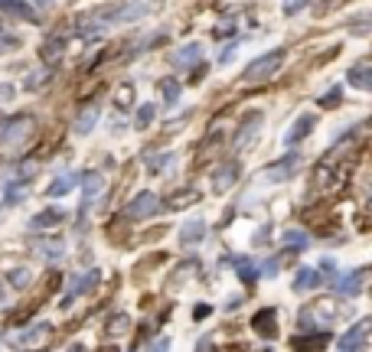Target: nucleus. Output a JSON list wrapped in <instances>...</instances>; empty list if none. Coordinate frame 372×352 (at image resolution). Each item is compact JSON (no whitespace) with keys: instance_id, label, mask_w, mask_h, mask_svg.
<instances>
[{"instance_id":"412c9836","label":"nucleus","mask_w":372,"mask_h":352,"mask_svg":"<svg viewBox=\"0 0 372 352\" xmlns=\"http://www.w3.org/2000/svg\"><path fill=\"white\" fill-rule=\"evenodd\" d=\"M46 333H49V323H39L36 330H26L24 336H20V342H36V340H43Z\"/></svg>"},{"instance_id":"423d86ee","label":"nucleus","mask_w":372,"mask_h":352,"mask_svg":"<svg viewBox=\"0 0 372 352\" xmlns=\"http://www.w3.org/2000/svg\"><path fill=\"white\" fill-rule=\"evenodd\" d=\"M95 281H98V271H92L89 274V281L85 277H72V284H69V290H66V297H62V307H69L72 300L82 294V290H92L95 287Z\"/></svg>"},{"instance_id":"f8f14e48","label":"nucleus","mask_w":372,"mask_h":352,"mask_svg":"<svg viewBox=\"0 0 372 352\" xmlns=\"http://www.w3.org/2000/svg\"><path fill=\"white\" fill-rule=\"evenodd\" d=\"M330 340L326 333H314V336H301V340H294V349L297 352H310V349H320L324 342Z\"/></svg>"},{"instance_id":"dca6fc26","label":"nucleus","mask_w":372,"mask_h":352,"mask_svg":"<svg viewBox=\"0 0 372 352\" xmlns=\"http://www.w3.org/2000/svg\"><path fill=\"white\" fill-rule=\"evenodd\" d=\"M72 183H75V176L72 173H66V176H59L56 183H53V189H49V196H66L72 189Z\"/></svg>"},{"instance_id":"f3484780","label":"nucleus","mask_w":372,"mask_h":352,"mask_svg":"<svg viewBox=\"0 0 372 352\" xmlns=\"http://www.w3.org/2000/svg\"><path fill=\"white\" fill-rule=\"evenodd\" d=\"M36 248L43 251L46 258H53V261H56V258H62V241H39Z\"/></svg>"},{"instance_id":"0eeeda50","label":"nucleus","mask_w":372,"mask_h":352,"mask_svg":"<svg viewBox=\"0 0 372 352\" xmlns=\"http://www.w3.org/2000/svg\"><path fill=\"white\" fill-rule=\"evenodd\" d=\"M203 235H206V222H203V219H193V222H186L183 232H180L183 245H199V241H203Z\"/></svg>"},{"instance_id":"aec40b11","label":"nucleus","mask_w":372,"mask_h":352,"mask_svg":"<svg viewBox=\"0 0 372 352\" xmlns=\"http://www.w3.org/2000/svg\"><path fill=\"white\" fill-rule=\"evenodd\" d=\"M196 199H199V193H176V196H174V199H170V203H167V205H170V209H183V205L196 203Z\"/></svg>"},{"instance_id":"f257e3e1","label":"nucleus","mask_w":372,"mask_h":352,"mask_svg":"<svg viewBox=\"0 0 372 352\" xmlns=\"http://www.w3.org/2000/svg\"><path fill=\"white\" fill-rule=\"evenodd\" d=\"M369 319H360L353 323V330L340 340V352H366V336H369Z\"/></svg>"},{"instance_id":"bb28decb","label":"nucleus","mask_w":372,"mask_h":352,"mask_svg":"<svg viewBox=\"0 0 372 352\" xmlns=\"http://www.w3.org/2000/svg\"><path fill=\"white\" fill-rule=\"evenodd\" d=\"M261 274L275 277V274H278V261H265V264H261Z\"/></svg>"},{"instance_id":"7c9ffc66","label":"nucleus","mask_w":372,"mask_h":352,"mask_svg":"<svg viewBox=\"0 0 372 352\" xmlns=\"http://www.w3.org/2000/svg\"><path fill=\"white\" fill-rule=\"evenodd\" d=\"M301 3H304V0H288V13H294V10H301Z\"/></svg>"},{"instance_id":"f03ea898","label":"nucleus","mask_w":372,"mask_h":352,"mask_svg":"<svg viewBox=\"0 0 372 352\" xmlns=\"http://www.w3.org/2000/svg\"><path fill=\"white\" fill-rule=\"evenodd\" d=\"M281 59H284V53H281V49H275V53L261 56L258 62H252V66L245 68V79H248V82H258V79H265V75H271V72L281 66Z\"/></svg>"},{"instance_id":"4be33fe9","label":"nucleus","mask_w":372,"mask_h":352,"mask_svg":"<svg viewBox=\"0 0 372 352\" xmlns=\"http://www.w3.org/2000/svg\"><path fill=\"white\" fill-rule=\"evenodd\" d=\"M349 79L356 82L360 89H366V79H369V66H356L353 72H349Z\"/></svg>"},{"instance_id":"39448f33","label":"nucleus","mask_w":372,"mask_h":352,"mask_svg":"<svg viewBox=\"0 0 372 352\" xmlns=\"http://www.w3.org/2000/svg\"><path fill=\"white\" fill-rule=\"evenodd\" d=\"M252 326H255L261 336H268V340H275L278 336V323H275V310H258L255 319H252Z\"/></svg>"},{"instance_id":"9d476101","label":"nucleus","mask_w":372,"mask_h":352,"mask_svg":"<svg viewBox=\"0 0 372 352\" xmlns=\"http://www.w3.org/2000/svg\"><path fill=\"white\" fill-rule=\"evenodd\" d=\"M317 281H320V271H314V268H301L297 277H294V290L301 294V290H307V287H314Z\"/></svg>"},{"instance_id":"2f4dec72","label":"nucleus","mask_w":372,"mask_h":352,"mask_svg":"<svg viewBox=\"0 0 372 352\" xmlns=\"http://www.w3.org/2000/svg\"><path fill=\"white\" fill-rule=\"evenodd\" d=\"M69 352H85V346H72V349Z\"/></svg>"},{"instance_id":"c756f323","label":"nucleus","mask_w":372,"mask_h":352,"mask_svg":"<svg viewBox=\"0 0 372 352\" xmlns=\"http://www.w3.org/2000/svg\"><path fill=\"white\" fill-rule=\"evenodd\" d=\"M128 330V317H118V323H115V330L111 333H124Z\"/></svg>"},{"instance_id":"20e7f679","label":"nucleus","mask_w":372,"mask_h":352,"mask_svg":"<svg viewBox=\"0 0 372 352\" xmlns=\"http://www.w3.org/2000/svg\"><path fill=\"white\" fill-rule=\"evenodd\" d=\"M366 277H369V271L366 268H356V271H349L343 281L337 284V290L343 297H360L362 294V284H366Z\"/></svg>"},{"instance_id":"7ed1b4c3","label":"nucleus","mask_w":372,"mask_h":352,"mask_svg":"<svg viewBox=\"0 0 372 352\" xmlns=\"http://www.w3.org/2000/svg\"><path fill=\"white\" fill-rule=\"evenodd\" d=\"M157 205H160V199H157L154 193H140L138 199L124 209V216H128V219H147V216H154V212H157Z\"/></svg>"},{"instance_id":"6e6552de","label":"nucleus","mask_w":372,"mask_h":352,"mask_svg":"<svg viewBox=\"0 0 372 352\" xmlns=\"http://www.w3.org/2000/svg\"><path fill=\"white\" fill-rule=\"evenodd\" d=\"M62 219H66V212H62V209H46V212H39L30 225H33V228H53V225H59Z\"/></svg>"},{"instance_id":"1a4fd4ad","label":"nucleus","mask_w":372,"mask_h":352,"mask_svg":"<svg viewBox=\"0 0 372 352\" xmlns=\"http://www.w3.org/2000/svg\"><path fill=\"white\" fill-rule=\"evenodd\" d=\"M82 193H85V203H92L95 196L102 193V186H105V180H102V173H85V180H82Z\"/></svg>"},{"instance_id":"c85d7f7f","label":"nucleus","mask_w":372,"mask_h":352,"mask_svg":"<svg viewBox=\"0 0 372 352\" xmlns=\"http://www.w3.org/2000/svg\"><path fill=\"white\" fill-rule=\"evenodd\" d=\"M92 121H95V114H85V118L79 121V131H89V127H92Z\"/></svg>"},{"instance_id":"9b49d317","label":"nucleus","mask_w":372,"mask_h":352,"mask_svg":"<svg viewBox=\"0 0 372 352\" xmlns=\"http://www.w3.org/2000/svg\"><path fill=\"white\" fill-rule=\"evenodd\" d=\"M310 245V239H307V232H301V228H291V232H284V248L291 251H304Z\"/></svg>"},{"instance_id":"5701e85b","label":"nucleus","mask_w":372,"mask_h":352,"mask_svg":"<svg viewBox=\"0 0 372 352\" xmlns=\"http://www.w3.org/2000/svg\"><path fill=\"white\" fill-rule=\"evenodd\" d=\"M151 118H154V108L147 104V108H140V114H138V127H147L151 124Z\"/></svg>"},{"instance_id":"b1692460","label":"nucleus","mask_w":372,"mask_h":352,"mask_svg":"<svg viewBox=\"0 0 372 352\" xmlns=\"http://www.w3.org/2000/svg\"><path fill=\"white\" fill-rule=\"evenodd\" d=\"M167 89H163V95H167V102H176V95H180V85L176 82H163Z\"/></svg>"},{"instance_id":"a878e982","label":"nucleus","mask_w":372,"mask_h":352,"mask_svg":"<svg viewBox=\"0 0 372 352\" xmlns=\"http://www.w3.org/2000/svg\"><path fill=\"white\" fill-rule=\"evenodd\" d=\"M118 104H121V108H128V104H131V89H128V85L118 91Z\"/></svg>"},{"instance_id":"ddd939ff","label":"nucleus","mask_w":372,"mask_h":352,"mask_svg":"<svg viewBox=\"0 0 372 352\" xmlns=\"http://www.w3.org/2000/svg\"><path fill=\"white\" fill-rule=\"evenodd\" d=\"M310 127H314V118L307 114V118H301V121H297V124H294L291 131H288V144H294V140H301V137L307 134Z\"/></svg>"},{"instance_id":"cd10ccee","label":"nucleus","mask_w":372,"mask_h":352,"mask_svg":"<svg viewBox=\"0 0 372 352\" xmlns=\"http://www.w3.org/2000/svg\"><path fill=\"white\" fill-rule=\"evenodd\" d=\"M26 277H30V271H17V274H13V284L24 287V284H26Z\"/></svg>"},{"instance_id":"473e14b6","label":"nucleus","mask_w":372,"mask_h":352,"mask_svg":"<svg viewBox=\"0 0 372 352\" xmlns=\"http://www.w3.org/2000/svg\"><path fill=\"white\" fill-rule=\"evenodd\" d=\"M105 352H118V349H115V346H105Z\"/></svg>"},{"instance_id":"a211bd4d","label":"nucleus","mask_w":372,"mask_h":352,"mask_svg":"<svg viewBox=\"0 0 372 352\" xmlns=\"http://www.w3.org/2000/svg\"><path fill=\"white\" fill-rule=\"evenodd\" d=\"M239 274H242L245 281L252 284V281H255V277H258V271H255V261H252V258H239Z\"/></svg>"},{"instance_id":"393cba45","label":"nucleus","mask_w":372,"mask_h":352,"mask_svg":"<svg viewBox=\"0 0 372 352\" xmlns=\"http://www.w3.org/2000/svg\"><path fill=\"white\" fill-rule=\"evenodd\" d=\"M147 352H170V340H167V336H163V340H154Z\"/></svg>"},{"instance_id":"6ab92c4d","label":"nucleus","mask_w":372,"mask_h":352,"mask_svg":"<svg viewBox=\"0 0 372 352\" xmlns=\"http://www.w3.org/2000/svg\"><path fill=\"white\" fill-rule=\"evenodd\" d=\"M199 53H203L199 46H186V49H180V53H176V62H180V66H186V62H196Z\"/></svg>"},{"instance_id":"4468645a","label":"nucleus","mask_w":372,"mask_h":352,"mask_svg":"<svg viewBox=\"0 0 372 352\" xmlns=\"http://www.w3.org/2000/svg\"><path fill=\"white\" fill-rule=\"evenodd\" d=\"M26 127H30V121H26V118H17L13 124L3 127V140H20V134H24Z\"/></svg>"},{"instance_id":"2eb2a0df","label":"nucleus","mask_w":372,"mask_h":352,"mask_svg":"<svg viewBox=\"0 0 372 352\" xmlns=\"http://www.w3.org/2000/svg\"><path fill=\"white\" fill-rule=\"evenodd\" d=\"M232 180H235V167L232 163H229V167H225V170H219L216 173V189H219V193H225V189H229V186H232Z\"/></svg>"}]
</instances>
